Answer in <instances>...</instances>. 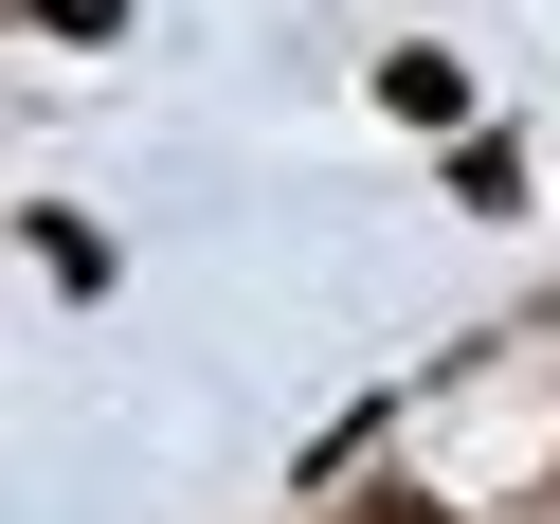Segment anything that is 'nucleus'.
I'll return each instance as SVG.
<instances>
[{
  "label": "nucleus",
  "mask_w": 560,
  "mask_h": 524,
  "mask_svg": "<svg viewBox=\"0 0 560 524\" xmlns=\"http://www.w3.org/2000/svg\"><path fill=\"white\" fill-rule=\"evenodd\" d=\"M37 19H55V37H109V19H127V0H37Z\"/></svg>",
  "instance_id": "1"
},
{
  "label": "nucleus",
  "mask_w": 560,
  "mask_h": 524,
  "mask_svg": "<svg viewBox=\"0 0 560 524\" xmlns=\"http://www.w3.org/2000/svg\"><path fill=\"white\" fill-rule=\"evenodd\" d=\"M398 524H416V506H398Z\"/></svg>",
  "instance_id": "2"
}]
</instances>
